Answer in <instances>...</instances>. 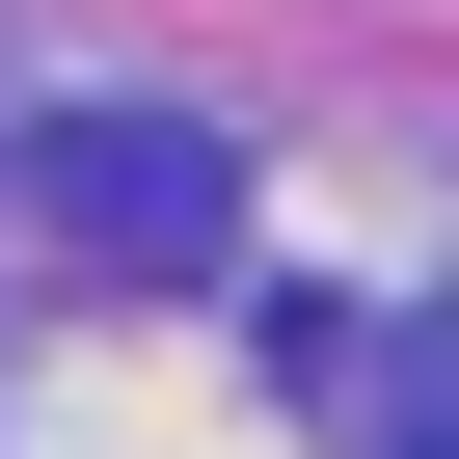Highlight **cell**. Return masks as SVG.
I'll return each mask as SVG.
<instances>
[{
	"instance_id": "cell-1",
	"label": "cell",
	"mask_w": 459,
	"mask_h": 459,
	"mask_svg": "<svg viewBox=\"0 0 459 459\" xmlns=\"http://www.w3.org/2000/svg\"><path fill=\"white\" fill-rule=\"evenodd\" d=\"M55 216H82V244H162V271H189L244 189H216V135H162V108H82V135H55Z\"/></svg>"
}]
</instances>
